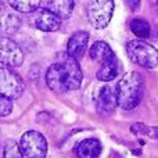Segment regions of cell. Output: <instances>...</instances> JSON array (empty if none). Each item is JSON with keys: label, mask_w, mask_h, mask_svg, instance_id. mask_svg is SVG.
Masks as SVG:
<instances>
[{"label": "cell", "mask_w": 158, "mask_h": 158, "mask_svg": "<svg viewBox=\"0 0 158 158\" xmlns=\"http://www.w3.org/2000/svg\"><path fill=\"white\" fill-rule=\"evenodd\" d=\"M87 43H89V33L85 31L75 32L67 43V54L79 60L86 52Z\"/></svg>", "instance_id": "cell-10"}, {"label": "cell", "mask_w": 158, "mask_h": 158, "mask_svg": "<svg viewBox=\"0 0 158 158\" xmlns=\"http://www.w3.org/2000/svg\"><path fill=\"white\" fill-rule=\"evenodd\" d=\"M63 18L53 13L52 10L46 7H38L31 15V24L39 31L43 32H54L58 31L61 27Z\"/></svg>", "instance_id": "cell-7"}, {"label": "cell", "mask_w": 158, "mask_h": 158, "mask_svg": "<svg viewBox=\"0 0 158 158\" xmlns=\"http://www.w3.org/2000/svg\"><path fill=\"white\" fill-rule=\"evenodd\" d=\"M22 79L10 69V67H0V94L11 98H19L24 93Z\"/></svg>", "instance_id": "cell-6"}, {"label": "cell", "mask_w": 158, "mask_h": 158, "mask_svg": "<svg viewBox=\"0 0 158 158\" xmlns=\"http://www.w3.org/2000/svg\"><path fill=\"white\" fill-rule=\"evenodd\" d=\"M132 133L135 135H142V136H148L151 139H158V128H150L143 123H135L131 126Z\"/></svg>", "instance_id": "cell-18"}, {"label": "cell", "mask_w": 158, "mask_h": 158, "mask_svg": "<svg viewBox=\"0 0 158 158\" xmlns=\"http://www.w3.org/2000/svg\"><path fill=\"white\" fill-rule=\"evenodd\" d=\"M128 57L143 68H156L158 65V50L144 40H131L126 44Z\"/></svg>", "instance_id": "cell-3"}, {"label": "cell", "mask_w": 158, "mask_h": 158, "mask_svg": "<svg viewBox=\"0 0 158 158\" xmlns=\"http://www.w3.org/2000/svg\"><path fill=\"white\" fill-rule=\"evenodd\" d=\"M11 111H13L11 98L0 94V117H6V115H8Z\"/></svg>", "instance_id": "cell-20"}, {"label": "cell", "mask_w": 158, "mask_h": 158, "mask_svg": "<svg viewBox=\"0 0 158 158\" xmlns=\"http://www.w3.org/2000/svg\"><path fill=\"white\" fill-rule=\"evenodd\" d=\"M4 3H3V0H0V22H2L3 17H4Z\"/></svg>", "instance_id": "cell-22"}, {"label": "cell", "mask_w": 158, "mask_h": 158, "mask_svg": "<svg viewBox=\"0 0 158 158\" xmlns=\"http://www.w3.org/2000/svg\"><path fill=\"white\" fill-rule=\"evenodd\" d=\"M42 3L63 19L69 18L74 11V0H42Z\"/></svg>", "instance_id": "cell-12"}, {"label": "cell", "mask_w": 158, "mask_h": 158, "mask_svg": "<svg viewBox=\"0 0 158 158\" xmlns=\"http://www.w3.org/2000/svg\"><path fill=\"white\" fill-rule=\"evenodd\" d=\"M10 7L19 13H33L38 7H40L42 0H7Z\"/></svg>", "instance_id": "cell-15"}, {"label": "cell", "mask_w": 158, "mask_h": 158, "mask_svg": "<svg viewBox=\"0 0 158 158\" xmlns=\"http://www.w3.org/2000/svg\"><path fill=\"white\" fill-rule=\"evenodd\" d=\"M4 157L6 158H19L22 157V153H21V148H19V144L18 143H10L8 146H6L4 148Z\"/></svg>", "instance_id": "cell-19"}, {"label": "cell", "mask_w": 158, "mask_h": 158, "mask_svg": "<svg viewBox=\"0 0 158 158\" xmlns=\"http://www.w3.org/2000/svg\"><path fill=\"white\" fill-rule=\"evenodd\" d=\"M77 156L82 158H94L101 154V143L97 139H85L75 148Z\"/></svg>", "instance_id": "cell-13"}, {"label": "cell", "mask_w": 158, "mask_h": 158, "mask_svg": "<svg viewBox=\"0 0 158 158\" xmlns=\"http://www.w3.org/2000/svg\"><path fill=\"white\" fill-rule=\"evenodd\" d=\"M2 25L3 28H4V31L7 33H15L17 29L19 28V25H21V21H19V18L15 15V14H6L4 18L2 19Z\"/></svg>", "instance_id": "cell-17"}, {"label": "cell", "mask_w": 158, "mask_h": 158, "mask_svg": "<svg viewBox=\"0 0 158 158\" xmlns=\"http://www.w3.org/2000/svg\"><path fill=\"white\" fill-rule=\"evenodd\" d=\"M46 83L54 93L79 89L82 83V71L77 58L67 54L60 61L52 64L46 72Z\"/></svg>", "instance_id": "cell-1"}, {"label": "cell", "mask_w": 158, "mask_h": 158, "mask_svg": "<svg viewBox=\"0 0 158 158\" xmlns=\"http://www.w3.org/2000/svg\"><path fill=\"white\" fill-rule=\"evenodd\" d=\"M89 56H90V58H92L93 61L101 64V63H104L106 60L111 58L112 56H115V54H114V52L111 50L110 44H107L106 42H96V43H93V46L90 47Z\"/></svg>", "instance_id": "cell-14"}, {"label": "cell", "mask_w": 158, "mask_h": 158, "mask_svg": "<svg viewBox=\"0 0 158 158\" xmlns=\"http://www.w3.org/2000/svg\"><path fill=\"white\" fill-rule=\"evenodd\" d=\"M131 29L137 38L140 39H147L151 33V28L146 19L143 18H135L131 22Z\"/></svg>", "instance_id": "cell-16"}, {"label": "cell", "mask_w": 158, "mask_h": 158, "mask_svg": "<svg viewBox=\"0 0 158 158\" xmlns=\"http://www.w3.org/2000/svg\"><path fill=\"white\" fill-rule=\"evenodd\" d=\"M22 157L43 158L47 153L46 137L36 131H28L21 136L18 142Z\"/></svg>", "instance_id": "cell-5"}, {"label": "cell", "mask_w": 158, "mask_h": 158, "mask_svg": "<svg viewBox=\"0 0 158 158\" xmlns=\"http://www.w3.org/2000/svg\"><path fill=\"white\" fill-rule=\"evenodd\" d=\"M144 94V81L136 71L126 74L117 85L118 106L123 110H133L140 104Z\"/></svg>", "instance_id": "cell-2"}, {"label": "cell", "mask_w": 158, "mask_h": 158, "mask_svg": "<svg viewBox=\"0 0 158 158\" xmlns=\"http://www.w3.org/2000/svg\"><path fill=\"white\" fill-rule=\"evenodd\" d=\"M131 10H137L140 6V0H123Z\"/></svg>", "instance_id": "cell-21"}, {"label": "cell", "mask_w": 158, "mask_h": 158, "mask_svg": "<svg viewBox=\"0 0 158 158\" xmlns=\"http://www.w3.org/2000/svg\"><path fill=\"white\" fill-rule=\"evenodd\" d=\"M114 13V0H87V18L96 29L110 24Z\"/></svg>", "instance_id": "cell-4"}, {"label": "cell", "mask_w": 158, "mask_h": 158, "mask_svg": "<svg viewBox=\"0 0 158 158\" xmlns=\"http://www.w3.org/2000/svg\"><path fill=\"white\" fill-rule=\"evenodd\" d=\"M118 72H119V63H118V58L112 56L111 58L100 64V68L97 69L96 77L101 82H111L112 79L118 77Z\"/></svg>", "instance_id": "cell-11"}, {"label": "cell", "mask_w": 158, "mask_h": 158, "mask_svg": "<svg viewBox=\"0 0 158 158\" xmlns=\"http://www.w3.org/2000/svg\"><path fill=\"white\" fill-rule=\"evenodd\" d=\"M118 106V97H117V89H112L111 86H103L98 90L97 98H96V110L100 115L108 117L115 111Z\"/></svg>", "instance_id": "cell-9"}, {"label": "cell", "mask_w": 158, "mask_h": 158, "mask_svg": "<svg viewBox=\"0 0 158 158\" xmlns=\"http://www.w3.org/2000/svg\"><path fill=\"white\" fill-rule=\"evenodd\" d=\"M24 61V52L18 43L10 38H0V63L6 67L15 68Z\"/></svg>", "instance_id": "cell-8"}]
</instances>
